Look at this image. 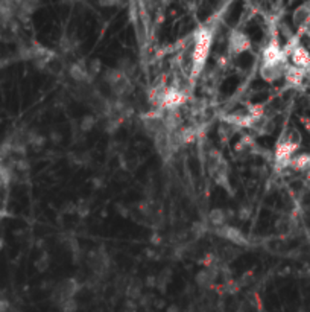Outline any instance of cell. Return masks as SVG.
<instances>
[{"mask_svg": "<svg viewBox=\"0 0 310 312\" xmlns=\"http://www.w3.org/2000/svg\"><path fill=\"white\" fill-rule=\"evenodd\" d=\"M213 44V32L208 28H201L195 34V44H193V54H192V70L193 75L198 77L208 59L210 51Z\"/></svg>", "mask_w": 310, "mask_h": 312, "instance_id": "obj_1", "label": "cell"}, {"mask_svg": "<svg viewBox=\"0 0 310 312\" xmlns=\"http://www.w3.org/2000/svg\"><path fill=\"white\" fill-rule=\"evenodd\" d=\"M298 148H300V140H295L293 137H288V139L280 140L275 148V154H274L277 166L288 168L295 153L298 151Z\"/></svg>", "mask_w": 310, "mask_h": 312, "instance_id": "obj_2", "label": "cell"}, {"mask_svg": "<svg viewBox=\"0 0 310 312\" xmlns=\"http://www.w3.org/2000/svg\"><path fill=\"white\" fill-rule=\"evenodd\" d=\"M278 62H288L286 51H283L278 40L272 39L263 49L262 64H278Z\"/></svg>", "mask_w": 310, "mask_h": 312, "instance_id": "obj_3", "label": "cell"}, {"mask_svg": "<svg viewBox=\"0 0 310 312\" xmlns=\"http://www.w3.org/2000/svg\"><path fill=\"white\" fill-rule=\"evenodd\" d=\"M185 101H187V96H185L184 92L170 87V89L164 90V93H163V98H161V102H160V110L173 111V110L180 108L181 105H184Z\"/></svg>", "mask_w": 310, "mask_h": 312, "instance_id": "obj_4", "label": "cell"}, {"mask_svg": "<svg viewBox=\"0 0 310 312\" xmlns=\"http://www.w3.org/2000/svg\"><path fill=\"white\" fill-rule=\"evenodd\" d=\"M216 234L219 236V238L225 239L234 245H240V247L248 245V239L243 234V232L237 227H234V226H228V224H225V226L216 229Z\"/></svg>", "mask_w": 310, "mask_h": 312, "instance_id": "obj_5", "label": "cell"}, {"mask_svg": "<svg viewBox=\"0 0 310 312\" xmlns=\"http://www.w3.org/2000/svg\"><path fill=\"white\" fill-rule=\"evenodd\" d=\"M228 47H230V52L234 55H240L246 51H250L251 47V40L250 37H248L245 32L236 29L230 34V39H228Z\"/></svg>", "mask_w": 310, "mask_h": 312, "instance_id": "obj_6", "label": "cell"}, {"mask_svg": "<svg viewBox=\"0 0 310 312\" xmlns=\"http://www.w3.org/2000/svg\"><path fill=\"white\" fill-rule=\"evenodd\" d=\"M288 62H278V64H262L258 69L260 78L266 82H275L281 78H284V72H286Z\"/></svg>", "mask_w": 310, "mask_h": 312, "instance_id": "obj_7", "label": "cell"}, {"mask_svg": "<svg viewBox=\"0 0 310 312\" xmlns=\"http://www.w3.org/2000/svg\"><path fill=\"white\" fill-rule=\"evenodd\" d=\"M291 64L306 70L307 73L310 72V52L303 44H296L292 47L291 51Z\"/></svg>", "mask_w": 310, "mask_h": 312, "instance_id": "obj_8", "label": "cell"}, {"mask_svg": "<svg viewBox=\"0 0 310 312\" xmlns=\"http://www.w3.org/2000/svg\"><path fill=\"white\" fill-rule=\"evenodd\" d=\"M69 77L75 81V82H91V78L89 75V69H87V62H84V59H78L73 61L70 67H69Z\"/></svg>", "mask_w": 310, "mask_h": 312, "instance_id": "obj_9", "label": "cell"}, {"mask_svg": "<svg viewBox=\"0 0 310 312\" xmlns=\"http://www.w3.org/2000/svg\"><path fill=\"white\" fill-rule=\"evenodd\" d=\"M306 77H307V72L306 70L298 69V67H295L292 64H288L286 72H284V79H286V82L291 87H300V85H303Z\"/></svg>", "mask_w": 310, "mask_h": 312, "instance_id": "obj_10", "label": "cell"}, {"mask_svg": "<svg viewBox=\"0 0 310 312\" xmlns=\"http://www.w3.org/2000/svg\"><path fill=\"white\" fill-rule=\"evenodd\" d=\"M125 78H128V77L119 67H109L102 72V79H104V82H107L109 85V89H113V87L120 84Z\"/></svg>", "mask_w": 310, "mask_h": 312, "instance_id": "obj_11", "label": "cell"}, {"mask_svg": "<svg viewBox=\"0 0 310 312\" xmlns=\"http://www.w3.org/2000/svg\"><path fill=\"white\" fill-rule=\"evenodd\" d=\"M293 24L296 28L309 26L310 24V3H304L293 11Z\"/></svg>", "mask_w": 310, "mask_h": 312, "instance_id": "obj_12", "label": "cell"}, {"mask_svg": "<svg viewBox=\"0 0 310 312\" xmlns=\"http://www.w3.org/2000/svg\"><path fill=\"white\" fill-rule=\"evenodd\" d=\"M230 215H233L231 212H227L224 209H213V210H210V214H208V222L212 224L213 227L219 229L222 226H225Z\"/></svg>", "mask_w": 310, "mask_h": 312, "instance_id": "obj_13", "label": "cell"}, {"mask_svg": "<svg viewBox=\"0 0 310 312\" xmlns=\"http://www.w3.org/2000/svg\"><path fill=\"white\" fill-rule=\"evenodd\" d=\"M289 166L295 171H304L310 166V154H298L293 156Z\"/></svg>", "mask_w": 310, "mask_h": 312, "instance_id": "obj_14", "label": "cell"}, {"mask_svg": "<svg viewBox=\"0 0 310 312\" xmlns=\"http://www.w3.org/2000/svg\"><path fill=\"white\" fill-rule=\"evenodd\" d=\"M195 282L198 286H202V288H207V286L213 285V274L210 270H201L200 273L195 276Z\"/></svg>", "mask_w": 310, "mask_h": 312, "instance_id": "obj_15", "label": "cell"}, {"mask_svg": "<svg viewBox=\"0 0 310 312\" xmlns=\"http://www.w3.org/2000/svg\"><path fill=\"white\" fill-rule=\"evenodd\" d=\"M87 69H89V75H90V78H91V81H93L96 77H99V75H101V73L104 72L102 61L99 59V58H94V59H91L90 62H87Z\"/></svg>", "mask_w": 310, "mask_h": 312, "instance_id": "obj_16", "label": "cell"}, {"mask_svg": "<svg viewBox=\"0 0 310 312\" xmlns=\"http://www.w3.org/2000/svg\"><path fill=\"white\" fill-rule=\"evenodd\" d=\"M96 122H97L96 116H93V115H85V116H82V119L79 120V130H81L82 133H90V131L96 127Z\"/></svg>", "mask_w": 310, "mask_h": 312, "instance_id": "obj_17", "label": "cell"}, {"mask_svg": "<svg viewBox=\"0 0 310 312\" xmlns=\"http://www.w3.org/2000/svg\"><path fill=\"white\" fill-rule=\"evenodd\" d=\"M58 306H59L61 312H76L78 311L76 298H66V300H63Z\"/></svg>", "mask_w": 310, "mask_h": 312, "instance_id": "obj_18", "label": "cell"}, {"mask_svg": "<svg viewBox=\"0 0 310 312\" xmlns=\"http://www.w3.org/2000/svg\"><path fill=\"white\" fill-rule=\"evenodd\" d=\"M263 113H265V107L262 104H251L250 107H248V115L253 116L257 120L262 119Z\"/></svg>", "mask_w": 310, "mask_h": 312, "instance_id": "obj_19", "label": "cell"}, {"mask_svg": "<svg viewBox=\"0 0 310 312\" xmlns=\"http://www.w3.org/2000/svg\"><path fill=\"white\" fill-rule=\"evenodd\" d=\"M35 268L40 273H44L49 268V254H43L40 259L35 260Z\"/></svg>", "mask_w": 310, "mask_h": 312, "instance_id": "obj_20", "label": "cell"}, {"mask_svg": "<svg viewBox=\"0 0 310 312\" xmlns=\"http://www.w3.org/2000/svg\"><path fill=\"white\" fill-rule=\"evenodd\" d=\"M73 161L78 165H87L90 161V156L89 154H76V156H73Z\"/></svg>", "mask_w": 310, "mask_h": 312, "instance_id": "obj_21", "label": "cell"}, {"mask_svg": "<svg viewBox=\"0 0 310 312\" xmlns=\"http://www.w3.org/2000/svg\"><path fill=\"white\" fill-rule=\"evenodd\" d=\"M250 215H251V209H250V207L243 206V207L239 209V218H240L242 221H246L248 218H250Z\"/></svg>", "mask_w": 310, "mask_h": 312, "instance_id": "obj_22", "label": "cell"}, {"mask_svg": "<svg viewBox=\"0 0 310 312\" xmlns=\"http://www.w3.org/2000/svg\"><path fill=\"white\" fill-rule=\"evenodd\" d=\"M117 212H119V214L123 218L131 216V207H127V206H123V204H117Z\"/></svg>", "mask_w": 310, "mask_h": 312, "instance_id": "obj_23", "label": "cell"}, {"mask_svg": "<svg viewBox=\"0 0 310 312\" xmlns=\"http://www.w3.org/2000/svg\"><path fill=\"white\" fill-rule=\"evenodd\" d=\"M49 139L52 140V143H59L61 140H63V134H61L59 131H52L51 134H49Z\"/></svg>", "mask_w": 310, "mask_h": 312, "instance_id": "obj_24", "label": "cell"}, {"mask_svg": "<svg viewBox=\"0 0 310 312\" xmlns=\"http://www.w3.org/2000/svg\"><path fill=\"white\" fill-rule=\"evenodd\" d=\"M146 286H149V288H155L157 286V277H154V276H149L146 279Z\"/></svg>", "mask_w": 310, "mask_h": 312, "instance_id": "obj_25", "label": "cell"}, {"mask_svg": "<svg viewBox=\"0 0 310 312\" xmlns=\"http://www.w3.org/2000/svg\"><path fill=\"white\" fill-rule=\"evenodd\" d=\"M166 312H181V309H180L178 305H169L166 308Z\"/></svg>", "mask_w": 310, "mask_h": 312, "instance_id": "obj_26", "label": "cell"}, {"mask_svg": "<svg viewBox=\"0 0 310 312\" xmlns=\"http://www.w3.org/2000/svg\"><path fill=\"white\" fill-rule=\"evenodd\" d=\"M93 184H94L96 187H101V186H102V184H101V180H97V178L93 180Z\"/></svg>", "mask_w": 310, "mask_h": 312, "instance_id": "obj_27", "label": "cell"}, {"mask_svg": "<svg viewBox=\"0 0 310 312\" xmlns=\"http://www.w3.org/2000/svg\"><path fill=\"white\" fill-rule=\"evenodd\" d=\"M3 245H5V241H3V238H0V252H2Z\"/></svg>", "mask_w": 310, "mask_h": 312, "instance_id": "obj_28", "label": "cell"}, {"mask_svg": "<svg viewBox=\"0 0 310 312\" xmlns=\"http://www.w3.org/2000/svg\"><path fill=\"white\" fill-rule=\"evenodd\" d=\"M307 34H309V37H310V24H309V29H307Z\"/></svg>", "mask_w": 310, "mask_h": 312, "instance_id": "obj_29", "label": "cell"}]
</instances>
